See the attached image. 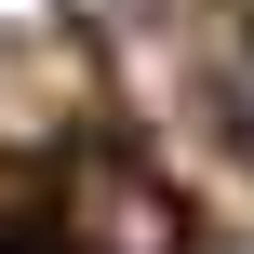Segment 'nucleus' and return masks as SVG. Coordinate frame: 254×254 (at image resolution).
Masks as SVG:
<instances>
[{
    "mask_svg": "<svg viewBox=\"0 0 254 254\" xmlns=\"http://www.w3.org/2000/svg\"><path fill=\"white\" fill-rule=\"evenodd\" d=\"M80 254H174V214H161L134 174H94V201H80Z\"/></svg>",
    "mask_w": 254,
    "mask_h": 254,
    "instance_id": "obj_1",
    "label": "nucleus"
},
{
    "mask_svg": "<svg viewBox=\"0 0 254 254\" xmlns=\"http://www.w3.org/2000/svg\"><path fill=\"white\" fill-rule=\"evenodd\" d=\"M228 121H241V147H254V67H241V80H228Z\"/></svg>",
    "mask_w": 254,
    "mask_h": 254,
    "instance_id": "obj_2",
    "label": "nucleus"
}]
</instances>
